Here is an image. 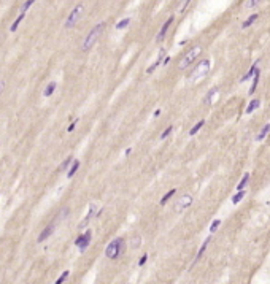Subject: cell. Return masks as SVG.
Returning a JSON list of instances; mask_svg holds the SVG:
<instances>
[{"label": "cell", "instance_id": "277c9868", "mask_svg": "<svg viewBox=\"0 0 270 284\" xmlns=\"http://www.w3.org/2000/svg\"><path fill=\"white\" fill-rule=\"evenodd\" d=\"M200 51H202L200 46H195V48H192L191 51H189V53L186 54V56H184L183 59H181V62L178 64V68H180V70H186L188 67H189V65H191V64L195 60V57H197L199 54H200Z\"/></svg>", "mask_w": 270, "mask_h": 284}, {"label": "cell", "instance_id": "d590c367", "mask_svg": "<svg viewBox=\"0 0 270 284\" xmlns=\"http://www.w3.org/2000/svg\"><path fill=\"white\" fill-rule=\"evenodd\" d=\"M146 260H148V256H146V254H145V256H143V257H141V259H140V262H138V263H140V265H145V262H146Z\"/></svg>", "mask_w": 270, "mask_h": 284}, {"label": "cell", "instance_id": "83f0119b", "mask_svg": "<svg viewBox=\"0 0 270 284\" xmlns=\"http://www.w3.org/2000/svg\"><path fill=\"white\" fill-rule=\"evenodd\" d=\"M208 243H210V236H208L207 240H205V243L202 245V248H200V251H199V254H197V259H200L202 257V254L205 252V249H207V246H208Z\"/></svg>", "mask_w": 270, "mask_h": 284}, {"label": "cell", "instance_id": "484cf974", "mask_svg": "<svg viewBox=\"0 0 270 284\" xmlns=\"http://www.w3.org/2000/svg\"><path fill=\"white\" fill-rule=\"evenodd\" d=\"M33 3H35V0H26V2L22 3V6H21V13H26L27 10L33 5Z\"/></svg>", "mask_w": 270, "mask_h": 284}, {"label": "cell", "instance_id": "8992f818", "mask_svg": "<svg viewBox=\"0 0 270 284\" xmlns=\"http://www.w3.org/2000/svg\"><path fill=\"white\" fill-rule=\"evenodd\" d=\"M91 238H92V232L86 230L84 235H81V236H78V238L75 240V245L80 248L81 252H84L87 249V246H89V243H91Z\"/></svg>", "mask_w": 270, "mask_h": 284}, {"label": "cell", "instance_id": "7a4b0ae2", "mask_svg": "<svg viewBox=\"0 0 270 284\" xmlns=\"http://www.w3.org/2000/svg\"><path fill=\"white\" fill-rule=\"evenodd\" d=\"M123 246H124V240H123V238L113 240V241H111L110 245L107 246L105 256H107L108 259H116L118 256L121 254V251H123Z\"/></svg>", "mask_w": 270, "mask_h": 284}, {"label": "cell", "instance_id": "5b68a950", "mask_svg": "<svg viewBox=\"0 0 270 284\" xmlns=\"http://www.w3.org/2000/svg\"><path fill=\"white\" fill-rule=\"evenodd\" d=\"M208 70H210V60L208 59H205V60H202L200 64H199L197 67H195V70H194V73H192V79H197V78H202L204 75H207L208 73Z\"/></svg>", "mask_w": 270, "mask_h": 284}, {"label": "cell", "instance_id": "30bf717a", "mask_svg": "<svg viewBox=\"0 0 270 284\" xmlns=\"http://www.w3.org/2000/svg\"><path fill=\"white\" fill-rule=\"evenodd\" d=\"M164 54H165V51H164V49H162V51H161V54H159V59H157V60H156V62H154L151 67H148L146 73H153L154 70H156L157 67H159V64H161V62H164Z\"/></svg>", "mask_w": 270, "mask_h": 284}, {"label": "cell", "instance_id": "836d02e7", "mask_svg": "<svg viewBox=\"0 0 270 284\" xmlns=\"http://www.w3.org/2000/svg\"><path fill=\"white\" fill-rule=\"evenodd\" d=\"M76 124H78V119L73 121V122L69 126V129H67V130H69V132H73V130H75V127H76Z\"/></svg>", "mask_w": 270, "mask_h": 284}, {"label": "cell", "instance_id": "e575fe53", "mask_svg": "<svg viewBox=\"0 0 270 284\" xmlns=\"http://www.w3.org/2000/svg\"><path fill=\"white\" fill-rule=\"evenodd\" d=\"M5 86H6L5 81H0V95H2V92L5 91Z\"/></svg>", "mask_w": 270, "mask_h": 284}, {"label": "cell", "instance_id": "d6986e66", "mask_svg": "<svg viewBox=\"0 0 270 284\" xmlns=\"http://www.w3.org/2000/svg\"><path fill=\"white\" fill-rule=\"evenodd\" d=\"M216 92H218V87H213V89H211L210 91V92H208L207 94V97H205V100H204V103L205 105H210L211 102H213V95H215V94Z\"/></svg>", "mask_w": 270, "mask_h": 284}, {"label": "cell", "instance_id": "f1b7e54d", "mask_svg": "<svg viewBox=\"0 0 270 284\" xmlns=\"http://www.w3.org/2000/svg\"><path fill=\"white\" fill-rule=\"evenodd\" d=\"M173 194H175V189H172L170 192H167V194H165L164 197H162V200H161V205H165V203H167V200H168V198H170Z\"/></svg>", "mask_w": 270, "mask_h": 284}, {"label": "cell", "instance_id": "d4e9b609", "mask_svg": "<svg viewBox=\"0 0 270 284\" xmlns=\"http://www.w3.org/2000/svg\"><path fill=\"white\" fill-rule=\"evenodd\" d=\"M129 24H130V18H126V19H123V21L118 22V24H116V29L121 30V29H124V27H127Z\"/></svg>", "mask_w": 270, "mask_h": 284}, {"label": "cell", "instance_id": "9a60e30c", "mask_svg": "<svg viewBox=\"0 0 270 284\" xmlns=\"http://www.w3.org/2000/svg\"><path fill=\"white\" fill-rule=\"evenodd\" d=\"M256 72H258V62H256V64H253V67H251V68H249V72H248V73H246V75H245V76H243V78H242V79H240V81H242V83H243V81H248V79H249V78H251L253 75H254V73H256Z\"/></svg>", "mask_w": 270, "mask_h": 284}, {"label": "cell", "instance_id": "4dcf8cb0", "mask_svg": "<svg viewBox=\"0 0 270 284\" xmlns=\"http://www.w3.org/2000/svg\"><path fill=\"white\" fill-rule=\"evenodd\" d=\"M259 2H261V0H248V2H246V5H245V6H246V8H254V6L258 5Z\"/></svg>", "mask_w": 270, "mask_h": 284}, {"label": "cell", "instance_id": "4fadbf2b", "mask_svg": "<svg viewBox=\"0 0 270 284\" xmlns=\"http://www.w3.org/2000/svg\"><path fill=\"white\" fill-rule=\"evenodd\" d=\"M92 216H97V213H96V205H91V207H89V213H87L86 219H84V221L81 222V225H80V227H84V225H86L87 222H89V219L92 218Z\"/></svg>", "mask_w": 270, "mask_h": 284}, {"label": "cell", "instance_id": "ba28073f", "mask_svg": "<svg viewBox=\"0 0 270 284\" xmlns=\"http://www.w3.org/2000/svg\"><path fill=\"white\" fill-rule=\"evenodd\" d=\"M172 22H173V16H170V18L167 19V22H164V26H162V29L159 30V35H157V38H156V41H157V43H161L162 40L165 38V35H167V30L170 29Z\"/></svg>", "mask_w": 270, "mask_h": 284}, {"label": "cell", "instance_id": "1f68e13d", "mask_svg": "<svg viewBox=\"0 0 270 284\" xmlns=\"http://www.w3.org/2000/svg\"><path fill=\"white\" fill-rule=\"evenodd\" d=\"M172 130H173V127H172V126H170V127H167V130H164V133L161 135V140H165V138H167L168 135L172 133Z\"/></svg>", "mask_w": 270, "mask_h": 284}, {"label": "cell", "instance_id": "603a6c76", "mask_svg": "<svg viewBox=\"0 0 270 284\" xmlns=\"http://www.w3.org/2000/svg\"><path fill=\"white\" fill-rule=\"evenodd\" d=\"M258 83H259V70H258V72H256L254 81H253V86H251V89H249V95H253V94H254L256 87H258Z\"/></svg>", "mask_w": 270, "mask_h": 284}, {"label": "cell", "instance_id": "5bb4252c", "mask_svg": "<svg viewBox=\"0 0 270 284\" xmlns=\"http://www.w3.org/2000/svg\"><path fill=\"white\" fill-rule=\"evenodd\" d=\"M269 132H270V124H265V126H264V129H262L261 132H259V135H258V137H256V140H258V141H262L265 137H267V133H269Z\"/></svg>", "mask_w": 270, "mask_h": 284}, {"label": "cell", "instance_id": "f546056e", "mask_svg": "<svg viewBox=\"0 0 270 284\" xmlns=\"http://www.w3.org/2000/svg\"><path fill=\"white\" fill-rule=\"evenodd\" d=\"M67 276H69V270H65V272H64L62 275H60V278H57V279H56V284H62V283L67 279Z\"/></svg>", "mask_w": 270, "mask_h": 284}, {"label": "cell", "instance_id": "44dd1931", "mask_svg": "<svg viewBox=\"0 0 270 284\" xmlns=\"http://www.w3.org/2000/svg\"><path fill=\"white\" fill-rule=\"evenodd\" d=\"M204 126H205V121H199V122L195 124V126L192 127L191 130H189V135H191V137H192V135H195V133H197V132L200 130V129H202V127H204Z\"/></svg>", "mask_w": 270, "mask_h": 284}, {"label": "cell", "instance_id": "4316f807", "mask_svg": "<svg viewBox=\"0 0 270 284\" xmlns=\"http://www.w3.org/2000/svg\"><path fill=\"white\" fill-rule=\"evenodd\" d=\"M72 162H73V157H72V155H70V157H67L65 160H64V164L59 167V170H67V168L70 167V164H72Z\"/></svg>", "mask_w": 270, "mask_h": 284}, {"label": "cell", "instance_id": "ac0fdd59", "mask_svg": "<svg viewBox=\"0 0 270 284\" xmlns=\"http://www.w3.org/2000/svg\"><path fill=\"white\" fill-rule=\"evenodd\" d=\"M189 3H191V0H180V2H178V10H177V11L178 13H184V11H186V8L189 6Z\"/></svg>", "mask_w": 270, "mask_h": 284}, {"label": "cell", "instance_id": "52a82bcc", "mask_svg": "<svg viewBox=\"0 0 270 284\" xmlns=\"http://www.w3.org/2000/svg\"><path fill=\"white\" fill-rule=\"evenodd\" d=\"M191 205H192V197L186 194V195H183V197L180 198V202L177 203L175 209H177V211H184V209H186L188 207H191Z\"/></svg>", "mask_w": 270, "mask_h": 284}, {"label": "cell", "instance_id": "d6a6232c", "mask_svg": "<svg viewBox=\"0 0 270 284\" xmlns=\"http://www.w3.org/2000/svg\"><path fill=\"white\" fill-rule=\"evenodd\" d=\"M219 224H221V221H219V219H216V221H213V224H211V227H210V232L213 233V232L216 230V229L219 227Z\"/></svg>", "mask_w": 270, "mask_h": 284}, {"label": "cell", "instance_id": "7402d4cb", "mask_svg": "<svg viewBox=\"0 0 270 284\" xmlns=\"http://www.w3.org/2000/svg\"><path fill=\"white\" fill-rule=\"evenodd\" d=\"M243 197H245V191H238L237 194H235L234 197H232V203H234V205H237V203L242 200Z\"/></svg>", "mask_w": 270, "mask_h": 284}, {"label": "cell", "instance_id": "8fae6325", "mask_svg": "<svg viewBox=\"0 0 270 284\" xmlns=\"http://www.w3.org/2000/svg\"><path fill=\"white\" fill-rule=\"evenodd\" d=\"M259 106H261V100H259V99L251 100V102H249V105H248V108H246V114H251L253 111L258 110Z\"/></svg>", "mask_w": 270, "mask_h": 284}, {"label": "cell", "instance_id": "7c38bea8", "mask_svg": "<svg viewBox=\"0 0 270 284\" xmlns=\"http://www.w3.org/2000/svg\"><path fill=\"white\" fill-rule=\"evenodd\" d=\"M24 16H26V13H19V16L15 19V22H13L11 27H10V30H11V32H16V30H18L19 24H21V22L24 21Z\"/></svg>", "mask_w": 270, "mask_h": 284}, {"label": "cell", "instance_id": "cb8c5ba5", "mask_svg": "<svg viewBox=\"0 0 270 284\" xmlns=\"http://www.w3.org/2000/svg\"><path fill=\"white\" fill-rule=\"evenodd\" d=\"M249 181V173H245V176H243V180L238 182V186H237V189L238 191H243V187L246 186V182Z\"/></svg>", "mask_w": 270, "mask_h": 284}, {"label": "cell", "instance_id": "ffe728a7", "mask_svg": "<svg viewBox=\"0 0 270 284\" xmlns=\"http://www.w3.org/2000/svg\"><path fill=\"white\" fill-rule=\"evenodd\" d=\"M78 168H80V160H73V164H72V167H70V170H69V175L67 176L69 178H72L73 175L78 171Z\"/></svg>", "mask_w": 270, "mask_h": 284}, {"label": "cell", "instance_id": "3957f363", "mask_svg": "<svg viewBox=\"0 0 270 284\" xmlns=\"http://www.w3.org/2000/svg\"><path fill=\"white\" fill-rule=\"evenodd\" d=\"M83 11H84L83 3H78V5L72 10V13L69 15V18H67V21H65V27H67V29H72L73 26H76V22H78L80 18L83 16Z\"/></svg>", "mask_w": 270, "mask_h": 284}, {"label": "cell", "instance_id": "2e32d148", "mask_svg": "<svg viewBox=\"0 0 270 284\" xmlns=\"http://www.w3.org/2000/svg\"><path fill=\"white\" fill-rule=\"evenodd\" d=\"M258 18H259V15H258V13H254V15H251V16H249V18L246 19V21L243 22V24H242V29H246V27H249V26H251L254 21H258Z\"/></svg>", "mask_w": 270, "mask_h": 284}, {"label": "cell", "instance_id": "9c48e42d", "mask_svg": "<svg viewBox=\"0 0 270 284\" xmlns=\"http://www.w3.org/2000/svg\"><path fill=\"white\" fill-rule=\"evenodd\" d=\"M54 229H56V225H54V224H49V225H46V227L42 230V233H40V235H38V238H37V241H38V243H42V241H45L46 238H49V236L53 235Z\"/></svg>", "mask_w": 270, "mask_h": 284}, {"label": "cell", "instance_id": "e0dca14e", "mask_svg": "<svg viewBox=\"0 0 270 284\" xmlns=\"http://www.w3.org/2000/svg\"><path fill=\"white\" fill-rule=\"evenodd\" d=\"M56 87H57V84H56V83H49L48 86H46V89L43 91V95H45V97L53 95V92L56 91Z\"/></svg>", "mask_w": 270, "mask_h": 284}, {"label": "cell", "instance_id": "6da1fadb", "mask_svg": "<svg viewBox=\"0 0 270 284\" xmlns=\"http://www.w3.org/2000/svg\"><path fill=\"white\" fill-rule=\"evenodd\" d=\"M103 29H105V22H99V24H97V26L94 27V29L86 35V38H84L83 45H81V49H83V51H89V49L92 48L94 45H96L97 40H99V37H100V33L103 32Z\"/></svg>", "mask_w": 270, "mask_h": 284}]
</instances>
